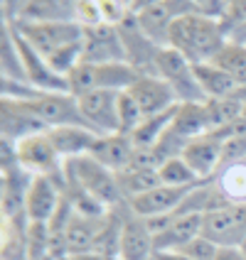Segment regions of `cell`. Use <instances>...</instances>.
Listing matches in <instances>:
<instances>
[{"label": "cell", "mask_w": 246, "mask_h": 260, "mask_svg": "<svg viewBox=\"0 0 246 260\" xmlns=\"http://www.w3.org/2000/svg\"><path fill=\"white\" fill-rule=\"evenodd\" d=\"M217 184L222 187V191L227 194V199L232 204L246 202V162L227 165L219 174Z\"/></svg>", "instance_id": "cell-26"}, {"label": "cell", "mask_w": 246, "mask_h": 260, "mask_svg": "<svg viewBox=\"0 0 246 260\" xmlns=\"http://www.w3.org/2000/svg\"><path fill=\"white\" fill-rule=\"evenodd\" d=\"M64 184H74V187L84 189L96 202H101L106 209H116L121 204H126L121 197L116 172L106 170L91 155L64 159Z\"/></svg>", "instance_id": "cell-3"}, {"label": "cell", "mask_w": 246, "mask_h": 260, "mask_svg": "<svg viewBox=\"0 0 246 260\" xmlns=\"http://www.w3.org/2000/svg\"><path fill=\"white\" fill-rule=\"evenodd\" d=\"M219 22H222L227 40H229V35H234L236 29H241L246 25V0H227V8L219 17Z\"/></svg>", "instance_id": "cell-31"}, {"label": "cell", "mask_w": 246, "mask_h": 260, "mask_svg": "<svg viewBox=\"0 0 246 260\" xmlns=\"http://www.w3.org/2000/svg\"><path fill=\"white\" fill-rule=\"evenodd\" d=\"M234 135V128L224 130H209L200 138L189 140L182 150V159L192 167V172L197 174L202 182H212V177L222 170V159H224V147L227 140Z\"/></svg>", "instance_id": "cell-7"}, {"label": "cell", "mask_w": 246, "mask_h": 260, "mask_svg": "<svg viewBox=\"0 0 246 260\" xmlns=\"http://www.w3.org/2000/svg\"><path fill=\"white\" fill-rule=\"evenodd\" d=\"M15 150H17L20 167H25L30 174H47V177H52L54 182H57V177L64 179V159L59 157L57 150L52 147L49 138H47V130L17 140V143H15Z\"/></svg>", "instance_id": "cell-8"}, {"label": "cell", "mask_w": 246, "mask_h": 260, "mask_svg": "<svg viewBox=\"0 0 246 260\" xmlns=\"http://www.w3.org/2000/svg\"><path fill=\"white\" fill-rule=\"evenodd\" d=\"M126 91L135 99V103L141 106L145 118L165 113V111H173L175 106H180L173 86L162 76H158V74H141Z\"/></svg>", "instance_id": "cell-13"}, {"label": "cell", "mask_w": 246, "mask_h": 260, "mask_svg": "<svg viewBox=\"0 0 246 260\" xmlns=\"http://www.w3.org/2000/svg\"><path fill=\"white\" fill-rule=\"evenodd\" d=\"M47 138H49L52 147L57 150L59 157L72 159L79 155H89L99 133H94L91 128H81V125H62V128L47 130Z\"/></svg>", "instance_id": "cell-19"}, {"label": "cell", "mask_w": 246, "mask_h": 260, "mask_svg": "<svg viewBox=\"0 0 246 260\" xmlns=\"http://www.w3.org/2000/svg\"><path fill=\"white\" fill-rule=\"evenodd\" d=\"M227 32L217 17L202 13H187L175 20L168 35V47L180 52L192 64L214 61L217 54L227 47Z\"/></svg>", "instance_id": "cell-2"}, {"label": "cell", "mask_w": 246, "mask_h": 260, "mask_svg": "<svg viewBox=\"0 0 246 260\" xmlns=\"http://www.w3.org/2000/svg\"><path fill=\"white\" fill-rule=\"evenodd\" d=\"M25 250L28 260H49L52 258V238H49V226L40 221H30L25 231Z\"/></svg>", "instance_id": "cell-28"}, {"label": "cell", "mask_w": 246, "mask_h": 260, "mask_svg": "<svg viewBox=\"0 0 246 260\" xmlns=\"http://www.w3.org/2000/svg\"><path fill=\"white\" fill-rule=\"evenodd\" d=\"M187 13H195L192 0H160V3H153L143 10H138L135 17H138L141 29L153 42L158 47H168L170 27L175 25V20H180Z\"/></svg>", "instance_id": "cell-10"}, {"label": "cell", "mask_w": 246, "mask_h": 260, "mask_svg": "<svg viewBox=\"0 0 246 260\" xmlns=\"http://www.w3.org/2000/svg\"><path fill=\"white\" fill-rule=\"evenodd\" d=\"M15 103H20L28 113H32L47 130L62 128V125L89 128L84 116H81V108H79V99L72 96L69 91H40L30 101H15Z\"/></svg>", "instance_id": "cell-5"}, {"label": "cell", "mask_w": 246, "mask_h": 260, "mask_svg": "<svg viewBox=\"0 0 246 260\" xmlns=\"http://www.w3.org/2000/svg\"><path fill=\"white\" fill-rule=\"evenodd\" d=\"M76 260H121L118 255H108V253H99V250H91L84 255H74Z\"/></svg>", "instance_id": "cell-35"}, {"label": "cell", "mask_w": 246, "mask_h": 260, "mask_svg": "<svg viewBox=\"0 0 246 260\" xmlns=\"http://www.w3.org/2000/svg\"><path fill=\"white\" fill-rule=\"evenodd\" d=\"M145 120L141 106L135 103V99L130 96L128 91H121V103H118V125L123 135H133V130L138 128Z\"/></svg>", "instance_id": "cell-30"}, {"label": "cell", "mask_w": 246, "mask_h": 260, "mask_svg": "<svg viewBox=\"0 0 246 260\" xmlns=\"http://www.w3.org/2000/svg\"><path fill=\"white\" fill-rule=\"evenodd\" d=\"M195 76L200 81V88L204 91L207 101L209 99H227L239 91V84L234 81L229 72H224L214 61H204V64H195Z\"/></svg>", "instance_id": "cell-22"}, {"label": "cell", "mask_w": 246, "mask_h": 260, "mask_svg": "<svg viewBox=\"0 0 246 260\" xmlns=\"http://www.w3.org/2000/svg\"><path fill=\"white\" fill-rule=\"evenodd\" d=\"M195 187H173V184H160V187L145 191L141 197L130 199L128 209L135 216L153 218V216H165V214H175L182 202L187 199V194Z\"/></svg>", "instance_id": "cell-14"}, {"label": "cell", "mask_w": 246, "mask_h": 260, "mask_svg": "<svg viewBox=\"0 0 246 260\" xmlns=\"http://www.w3.org/2000/svg\"><path fill=\"white\" fill-rule=\"evenodd\" d=\"M59 260H76L74 255H64V258H59Z\"/></svg>", "instance_id": "cell-37"}, {"label": "cell", "mask_w": 246, "mask_h": 260, "mask_svg": "<svg viewBox=\"0 0 246 260\" xmlns=\"http://www.w3.org/2000/svg\"><path fill=\"white\" fill-rule=\"evenodd\" d=\"M155 255V236L148 229V221L143 216H135L128 211L121 229L118 241V258L121 260H153Z\"/></svg>", "instance_id": "cell-15"}, {"label": "cell", "mask_w": 246, "mask_h": 260, "mask_svg": "<svg viewBox=\"0 0 246 260\" xmlns=\"http://www.w3.org/2000/svg\"><path fill=\"white\" fill-rule=\"evenodd\" d=\"M155 74L173 86L180 103H207V96L195 76V64L187 61L180 52H175L173 47L160 49L158 61H155Z\"/></svg>", "instance_id": "cell-6"}, {"label": "cell", "mask_w": 246, "mask_h": 260, "mask_svg": "<svg viewBox=\"0 0 246 260\" xmlns=\"http://www.w3.org/2000/svg\"><path fill=\"white\" fill-rule=\"evenodd\" d=\"M204 226V214H185L177 216L165 229L155 236V250H180L202 233Z\"/></svg>", "instance_id": "cell-20"}, {"label": "cell", "mask_w": 246, "mask_h": 260, "mask_svg": "<svg viewBox=\"0 0 246 260\" xmlns=\"http://www.w3.org/2000/svg\"><path fill=\"white\" fill-rule=\"evenodd\" d=\"M158 172L162 184H173V187H197V184H202V179L192 172V167L182 159V155L165 159L158 167Z\"/></svg>", "instance_id": "cell-27"}, {"label": "cell", "mask_w": 246, "mask_h": 260, "mask_svg": "<svg viewBox=\"0 0 246 260\" xmlns=\"http://www.w3.org/2000/svg\"><path fill=\"white\" fill-rule=\"evenodd\" d=\"M141 74L130 67L128 61H116V64H89L79 61L72 72L67 74V84L72 96H84L99 88H111V91H126V88L138 79Z\"/></svg>", "instance_id": "cell-4"}, {"label": "cell", "mask_w": 246, "mask_h": 260, "mask_svg": "<svg viewBox=\"0 0 246 260\" xmlns=\"http://www.w3.org/2000/svg\"><path fill=\"white\" fill-rule=\"evenodd\" d=\"M0 74H3V79L28 84L25 67H22V57H20V49H17V42H15L13 27H10L8 20H5V25H3V59H0Z\"/></svg>", "instance_id": "cell-25"}, {"label": "cell", "mask_w": 246, "mask_h": 260, "mask_svg": "<svg viewBox=\"0 0 246 260\" xmlns=\"http://www.w3.org/2000/svg\"><path fill=\"white\" fill-rule=\"evenodd\" d=\"M202 236L214 241L217 246H241L246 241V202L227 204L204 214Z\"/></svg>", "instance_id": "cell-9"}, {"label": "cell", "mask_w": 246, "mask_h": 260, "mask_svg": "<svg viewBox=\"0 0 246 260\" xmlns=\"http://www.w3.org/2000/svg\"><path fill=\"white\" fill-rule=\"evenodd\" d=\"M62 199H64V191L52 177L35 174L32 184L28 189V204H25L28 218L30 221H40V223H49L52 216L57 214Z\"/></svg>", "instance_id": "cell-16"}, {"label": "cell", "mask_w": 246, "mask_h": 260, "mask_svg": "<svg viewBox=\"0 0 246 260\" xmlns=\"http://www.w3.org/2000/svg\"><path fill=\"white\" fill-rule=\"evenodd\" d=\"M118 103H121V91L111 88H99L79 96V108L81 116L87 120V125L99 135H111L121 133L118 125Z\"/></svg>", "instance_id": "cell-12"}, {"label": "cell", "mask_w": 246, "mask_h": 260, "mask_svg": "<svg viewBox=\"0 0 246 260\" xmlns=\"http://www.w3.org/2000/svg\"><path fill=\"white\" fill-rule=\"evenodd\" d=\"M25 42L40 52L57 74L67 76L81 61L84 25L74 20H25L8 17Z\"/></svg>", "instance_id": "cell-1"}, {"label": "cell", "mask_w": 246, "mask_h": 260, "mask_svg": "<svg viewBox=\"0 0 246 260\" xmlns=\"http://www.w3.org/2000/svg\"><path fill=\"white\" fill-rule=\"evenodd\" d=\"M108 216V214H106ZM106 216L94 218V216H81L74 211L69 218L67 229H64V246H67V255H84L96 248V241L101 236L103 221Z\"/></svg>", "instance_id": "cell-18"}, {"label": "cell", "mask_w": 246, "mask_h": 260, "mask_svg": "<svg viewBox=\"0 0 246 260\" xmlns=\"http://www.w3.org/2000/svg\"><path fill=\"white\" fill-rule=\"evenodd\" d=\"M153 3H160V0H133L130 10H133V13H138V10H143V8H148V5H153Z\"/></svg>", "instance_id": "cell-36"}, {"label": "cell", "mask_w": 246, "mask_h": 260, "mask_svg": "<svg viewBox=\"0 0 246 260\" xmlns=\"http://www.w3.org/2000/svg\"><path fill=\"white\" fill-rule=\"evenodd\" d=\"M89 155L96 159V162H101L106 170L118 174L130 167V162L135 157V145L130 140V135H123V133L99 135Z\"/></svg>", "instance_id": "cell-17"}, {"label": "cell", "mask_w": 246, "mask_h": 260, "mask_svg": "<svg viewBox=\"0 0 246 260\" xmlns=\"http://www.w3.org/2000/svg\"><path fill=\"white\" fill-rule=\"evenodd\" d=\"M207 108V118H209V130H224L234 128L239 123V118L244 113V103L236 96H227V99H209L204 103Z\"/></svg>", "instance_id": "cell-24"}, {"label": "cell", "mask_w": 246, "mask_h": 260, "mask_svg": "<svg viewBox=\"0 0 246 260\" xmlns=\"http://www.w3.org/2000/svg\"><path fill=\"white\" fill-rule=\"evenodd\" d=\"M116 179H118V187H121L123 202H130V199H135V197H141V194L162 184L160 172L155 167H128V170L118 172Z\"/></svg>", "instance_id": "cell-23"}, {"label": "cell", "mask_w": 246, "mask_h": 260, "mask_svg": "<svg viewBox=\"0 0 246 260\" xmlns=\"http://www.w3.org/2000/svg\"><path fill=\"white\" fill-rule=\"evenodd\" d=\"M153 260H158V258H155V255H153Z\"/></svg>", "instance_id": "cell-38"}, {"label": "cell", "mask_w": 246, "mask_h": 260, "mask_svg": "<svg viewBox=\"0 0 246 260\" xmlns=\"http://www.w3.org/2000/svg\"><path fill=\"white\" fill-rule=\"evenodd\" d=\"M182 253H187L189 258H195V260H214L217 258V253H219V246L214 243V241H209L207 236H197V238H192L187 246L185 248H180Z\"/></svg>", "instance_id": "cell-32"}, {"label": "cell", "mask_w": 246, "mask_h": 260, "mask_svg": "<svg viewBox=\"0 0 246 260\" xmlns=\"http://www.w3.org/2000/svg\"><path fill=\"white\" fill-rule=\"evenodd\" d=\"M214 64H219L224 72L232 74L234 81L239 86H246V47L244 44L227 42V47L217 54Z\"/></svg>", "instance_id": "cell-29"}, {"label": "cell", "mask_w": 246, "mask_h": 260, "mask_svg": "<svg viewBox=\"0 0 246 260\" xmlns=\"http://www.w3.org/2000/svg\"><path fill=\"white\" fill-rule=\"evenodd\" d=\"M81 61L89 64H116V61H128L126 47L121 40V32L116 25H84V49H81Z\"/></svg>", "instance_id": "cell-11"}, {"label": "cell", "mask_w": 246, "mask_h": 260, "mask_svg": "<svg viewBox=\"0 0 246 260\" xmlns=\"http://www.w3.org/2000/svg\"><path fill=\"white\" fill-rule=\"evenodd\" d=\"M214 260H246V255L236 246H219V253Z\"/></svg>", "instance_id": "cell-33"}, {"label": "cell", "mask_w": 246, "mask_h": 260, "mask_svg": "<svg viewBox=\"0 0 246 260\" xmlns=\"http://www.w3.org/2000/svg\"><path fill=\"white\" fill-rule=\"evenodd\" d=\"M170 133L185 145L204 133H209V118H207L204 103H180L173 118V125H170Z\"/></svg>", "instance_id": "cell-21"}, {"label": "cell", "mask_w": 246, "mask_h": 260, "mask_svg": "<svg viewBox=\"0 0 246 260\" xmlns=\"http://www.w3.org/2000/svg\"><path fill=\"white\" fill-rule=\"evenodd\" d=\"M155 258L158 260H195V258H189L187 253H182V250H155Z\"/></svg>", "instance_id": "cell-34"}]
</instances>
